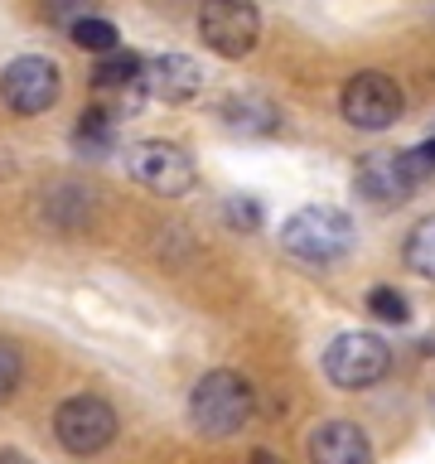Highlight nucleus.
Wrapping results in <instances>:
<instances>
[{
  "label": "nucleus",
  "mask_w": 435,
  "mask_h": 464,
  "mask_svg": "<svg viewBox=\"0 0 435 464\" xmlns=\"http://www.w3.org/2000/svg\"><path fill=\"white\" fill-rule=\"evenodd\" d=\"M20 372H24V358H20V348H14L10 339H0V401H5L10 392L20 387Z\"/></svg>",
  "instance_id": "nucleus-19"
},
{
  "label": "nucleus",
  "mask_w": 435,
  "mask_h": 464,
  "mask_svg": "<svg viewBox=\"0 0 435 464\" xmlns=\"http://www.w3.org/2000/svg\"><path fill=\"white\" fill-rule=\"evenodd\" d=\"M140 72H145V58L140 53H121V49H111V53H102V63L92 72V82H97V92L102 97H116L111 102V116H121V111H136L140 107V97H145V87H140Z\"/></svg>",
  "instance_id": "nucleus-9"
},
{
  "label": "nucleus",
  "mask_w": 435,
  "mask_h": 464,
  "mask_svg": "<svg viewBox=\"0 0 435 464\" xmlns=\"http://www.w3.org/2000/svg\"><path fill=\"white\" fill-rule=\"evenodd\" d=\"M252 464H276V455H271V450H256V455H252Z\"/></svg>",
  "instance_id": "nucleus-22"
},
{
  "label": "nucleus",
  "mask_w": 435,
  "mask_h": 464,
  "mask_svg": "<svg viewBox=\"0 0 435 464\" xmlns=\"http://www.w3.org/2000/svg\"><path fill=\"white\" fill-rule=\"evenodd\" d=\"M198 34L218 58H246L261 39V10L252 0H203Z\"/></svg>",
  "instance_id": "nucleus-4"
},
{
  "label": "nucleus",
  "mask_w": 435,
  "mask_h": 464,
  "mask_svg": "<svg viewBox=\"0 0 435 464\" xmlns=\"http://www.w3.org/2000/svg\"><path fill=\"white\" fill-rule=\"evenodd\" d=\"M53 430H58V445L68 455H102L111 440H116V411L102 397H68L63 406L53 411Z\"/></svg>",
  "instance_id": "nucleus-5"
},
{
  "label": "nucleus",
  "mask_w": 435,
  "mask_h": 464,
  "mask_svg": "<svg viewBox=\"0 0 435 464\" xmlns=\"http://www.w3.org/2000/svg\"><path fill=\"white\" fill-rule=\"evenodd\" d=\"M339 107H343V121L348 126H358V130H387V126H397L406 97H401V87L392 82L387 72H358V78L343 82Z\"/></svg>",
  "instance_id": "nucleus-7"
},
{
  "label": "nucleus",
  "mask_w": 435,
  "mask_h": 464,
  "mask_svg": "<svg viewBox=\"0 0 435 464\" xmlns=\"http://www.w3.org/2000/svg\"><path fill=\"white\" fill-rule=\"evenodd\" d=\"M368 310L382 319V324H406V319H411V304H406V295H401V290H392V285H377L372 290Z\"/></svg>",
  "instance_id": "nucleus-17"
},
{
  "label": "nucleus",
  "mask_w": 435,
  "mask_h": 464,
  "mask_svg": "<svg viewBox=\"0 0 435 464\" xmlns=\"http://www.w3.org/2000/svg\"><path fill=\"white\" fill-rule=\"evenodd\" d=\"M353 188L362 198H372V203H401V198H411L420 184L411 179V169H406V160L397 150H377V155H368L358 165Z\"/></svg>",
  "instance_id": "nucleus-11"
},
{
  "label": "nucleus",
  "mask_w": 435,
  "mask_h": 464,
  "mask_svg": "<svg viewBox=\"0 0 435 464\" xmlns=\"http://www.w3.org/2000/svg\"><path fill=\"white\" fill-rule=\"evenodd\" d=\"M310 459L314 464H372V445L353 420H324L310 435Z\"/></svg>",
  "instance_id": "nucleus-12"
},
{
  "label": "nucleus",
  "mask_w": 435,
  "mask_h": 464,
  "mask_svg": "<svg viewBox=\"0 0 435 464\" xmlns=\"http://www.w3.org/2000/svg\"><path fill=\"white\" fill-rule=\"evenodd\" d=\"M126 165L150 194H165V198H179L198 184L194 160H188V150H179L174 140H140L136 150L126 155Z\"/></svg>",
  "instance_id": "nucleus-8"
},
{
  "label": "nucleus",
  "mask_w": 435,
  "mask_h": 464,
  "mask_svg": "<svg viewBox=\"0 0 435 464\" xmlns=\"http://www.w3.org/2000/svg\"><path fill=\"white\" fill-rule=\"evenodd\" d=\"M116 145V116L107 107H87L78 116V150H92V155H107Z\"/></svg>",
  "instance_id": "nucleus-14"
},
{
  "label": "nucleus",
  "mask_w": 435,
  "mask_h": 464,
  "mask_svg": "<svg viewBox=\"0 0 435 464\" xmlns=\"http://www.w3.org/2000/svg\"><path fill=\"white\" fill-rule=\"evenodd\" d=\"M223 121L237 130V136H271V130L281 126V111H276L266 97L242 92V97H227L223 102Z\"/></svg>",
  "instance_id": "nucleus-13"
},
{
  "label": "nucleus",
  "mask_w": 435,
  "mask_h": 464,
  "mask_svg": "<svg viewBox=\"0 0 435 464\" xmlns=\"http://www.w3.org/2000/svg\"><path fill=\"white\" fill-rule=\"evenodd\" d=\"M358 227L343 208H329V203H314V208H300L281 223V246L300 261H339L353 252Z\"/></svg>",
  "instance_id": "nucleus-1"
},
{
  "label": "nucleus",
  "mask_w": 435,
  "mask_h": 464,
  "mask_svg": "<svg viewBox=\"0 0 435 464\" xmlns=\"http://www.w3.org/2000/svg\"><path fill=\"white\" fill-rule=\"evenodd\" d=\"M256 411V397H252V382L242 372H227L218 368L208 377H198L194 392H188V416L203 435H237Z\"/></svg>",
  "instance_id": "nucleus-2"
},
{
  "label": "nucleus",
  "mask_w": 435,
  "mask_h": 464,
  "mask_svg": "<svg viewBox=\"0 0 435 464\" xmlns=\"http://www.w3.org/2000/svg\"><path fill=\"white\" fill-rule=\"evenodd\" d=\"M406 266H411L420 281H435V218L411 227V237H406Z\"/></svg>",
  "instance_id": "nucleus-16"
},
{
  "label": "nucleus",
  "mask_w": 435,
  "mask_h": 464,
  "mask_svg": "<svg viewBox=\"0 0 435 464\" xmlns=\"http://www.w3.org/2000/svg\"><path fill=\"white\" fill-rule=\"evenodd\" d=\"M140 87L145 97H160V102H194L203 92V68L188 53H160L145 63Z\"/></svg>",
  "instance_id": "nucleus-10"
},
{
  "label": "nucleus",
  "mask_w": 435,
  "mask_h": 464,
  "mask_svg": "<svg viewBox=\"0 0 435 464\" xmlns=\"http://www.w3.org/2000/svg\"><path fill=\"white\" fill-rule=\"evenodd\" d=\"M68 34H72V44H78L82 53H111L116 44H121V34H116V24L111 20H102V14H82V20H72L68 24Z\"/></svg>",
  "instance_id": "nucleus-15"
},
{
  "label": "nucleus",
  "mask_w": 435,
  "mask_h": 464,
  "mask_svg": "<svg viewBox=\"0 0 435 464\" xmlns=\"http://www.w3.org/2000/svg\"><path fill=\"white\" fill-rule=\"evenodd\" d=\"M0 464H29L24 455H14V450H0Z\"/></svg>",
  "instance_id": "nucleus-21"
},
{
  "label": "nucleus",
  "mask_w": 435,
  "mask_h": 464,
  "mask_svg": "<svg viewBox=\"0 0 435 464\" xmlns=\"http://www.w3.org/2000/svg\"><path fill=\"white\" fill-rule=\"evenodd\" d=\"M223 218H227L232 227H242V232H256V227H261V203L246 198V194H232V198L223 203Z\"/></svg>",
  "instance_id": "nucleus-18"
},
{
  "label": "nucleus",
  "mask_w": 435,
  "mask_h": 464,
  "mask_svg": "<svg viewBox=\"0 0 435 464\" xmlns=\"http://www.w3.org/2000/svg\"><path fill=\"white\" fill-rule=\"evenodd\" d=\"M58 92H63V78H58V63L53 58H39V53H24L0 72V102L14 111V116H39L49 111Z\"/></svg>",
  "instance_id": "nucleus-6"
},
{
  "label": "nucleus",
  "mask_w": 435,
  "mask_h": 464,
  "mask_svg": "<svg viewBox=\"0 0 435 464\" xmlns=\"http://www.w3.org/2000/svg\"><path fill=\"white\" fill-rule=\"evenodd\" d=\"M392 368V348L377 339V334H339L329 348H324V377L343 392H362V387H377Z\"/></svg>",
  "instance_id": "nucleus-3"
},
{
  "label": "nucleus",
  "mask_w": 435,
  "mask_h": 464,
  "mask_svg": "<svg viewBox=\"0 0 435 464\" xmlns=\"http://www.w3.org/2000/svg\"><path fill=\"white\" fill-rule=\"evenodd\" d=\"M44 14H49L53 24H72V20H82V14H92V0H44Z\"/></svg>",
  "instance_id": "nucleus-20"
}]
</instances>
